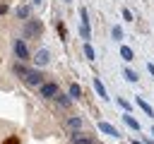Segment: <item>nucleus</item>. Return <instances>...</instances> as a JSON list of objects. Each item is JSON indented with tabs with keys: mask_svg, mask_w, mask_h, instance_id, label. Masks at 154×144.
<instances>
[{
	"mask_svg": "<svg viewBox=\"0 0 154 144\" xmlns=\"http://www.w3.org/2000/svg\"><path fill=\"white\" fill-rule=\"evenodd\" d=\"M137 103H140V108H142V110H144V113H147L149 118H154V110H152V106H149V103H147L144 98H140V96H137Z\"/></svg>",
	"mask_w": 154,
	"mask_h": 144,
	"instance_id": "obj_9",
	"label": "nucleus"
},
{
	"mask_svg": "<svg viewBox=\"0 0 154 144\" xmlns=\"http://www.w3.org/2000/svg\"><path fill=\"white\" fill-rule=\"evenodd\" d=\"M67 125H70L72 130H79V127H82V120H79V118H70V120H67Z\"/></svg>",
	"mask_w": 154,
	"mask_h": 144,
	"instance_id": "obj_14",
	"label": "nucleus"
},
{
	"mask_svg": "<svg viewBox=\"0 0 154 144\" xmlns=\"http://www.w3.org/2000/svg\"><path fill=\"white\" fill-rule=\"evenodd\" d=\"M65 2H70V0H65Z\"/></svg>",
	"mask_w": 154,
	"mask_h": 144,
	"instance_id": "obj_26",
	"label": "nucleus"
},
{
	"mask_svg": "<svg viewBox=\"0 0 154 144\" xmlns=\"http://www.w3.org/2000/svg\"><path fill=\"white\" fill-rule=\"evenodd\" d=\"M123 120H125V125H128V127H132L135 132L140 130V122H137V120H135V118H132L130 113H125V115H123Z\"/></svg>",
	"mask_w": 154,
	"mask_h": 144,
	"instance_id": "obj_8",
	"label": "nucleus"
},
{
	"mask_svg": "<svg viewBox=\"0 0 154 144\" xmlns=\"http://www.w3.org/2000/svg\"><path fill=\"white\" fill-rule=\"evenodd\" d=\"M24 82L31 84V86H41V84H43V74H41L38 70H26V72H24Z\"/></svg>",
	"mask_w": 154,
	"mask_h": 144,
	"instance_id": "obj_1",
	"label": "nucleus"
},
{
	"mask_svg": "<svg viewBox=\"0 0 154 144\" xmlns=\"http://www.w3.org/2000/svg\"><path fill=\"white\" fill-rule=\"evenodd\" d=\"M123 77H125L128 82H137V72H132L130 67H125V70H123Z\"/></svg>",
	"mask_w": 154,
	"mask_h": 144,
	"instance_id": "obj_10",
	"label": "nucleus"
},
{
	"mask_svg": "<svg viewBox=\"0 0 154 144\" xmlns=\"http://www.w3.org/2000/svg\"><path fill=\"white\" fill-rule=\"evenodd\" d=\"M36 31H41V24H36V22H29V26H26V34H36Z\"/></svg>",
	"mask_w": 154,
	"mask_h": 144,
	"instance_id": "obj_12",
	"label": "nucleus"
},
{
	"mask_svg": "<svg viewBox=\"0 0 154 144\" xmlns=\"http://www.w3.org/2000/svg\"><path fill=\"white\" fill-rule=\"evenodd\" d=\"M79 36H82V38H89V36H91V34H89V24H82V26H79Z\"/></svg>",
	"mask_w": 154,
	"mask_h": 144,
	"instance_id": "obj_15",
	"label": "nucleus"
},
{
	"mask_svg": "<svg viewBox=\"0 0 154 144\" xmlns=\"http://www.w3.org/2000/svg\"><path fill=\"white\" fill-rule=\"evenodd\" d=\"M94 89H96V94H99L101 98H108V94H106V86H103V82H101L99 77H94Z\"/></svg>",
	"mask_w": 154,
	"mask_h": 144,
	"instance_id": "obj_7",
	"label": "nucleus"
},
{
	"mask_svg": "<svg viewBox=\"0 0 154 144\" xmlns=\"http://www.w3.org/2000/svg\"><path fill=\"white\" fill-rule=\"evenodd\" d=\"M111 36H113L116 41H120V38H123V29H120V26H113V31H111Z\"/></svg>",
	"mask_w": 154,
	"mask_h": 144,
	"instance_id": "obj_16",
	"label": "nucleus"
},
{
	"mask_svg": "<svg viewBox=\"0 0 154 144\" xmlns=\"http://www.w3.org/2000/svg\"><path fill=\"white\" fill-rule=\"evenodd\" d=\"M84 55H87V58H89V60H94V58H96V53H94V48H91V46H89V43H87V46H84Z\"/></svg>",
	"mask_w": 154,
	"mask_h": 144,
	"instance_id": "obj_17",
	"label": "nucleus"
},
{
	"mask_svg": "<svg viewBox=\"0 0 154 144\" xmlns=\"http://www.w3.org/2000/svg\"><path fill=\"white\" fill-rule=\"evenodd\" d=\"M17 17L26 19V17H29V7H17Z\"/></svg>",
	"mask_w": 154,
	"mask_h": 144,
	"instance_id": "obj_18",
	"label": "nucleus"
},
{
	"mask_svg": "<svg viewBox=\"0 0 154 144\" xmlns=\"http://www.w3.org/2000/svg\"><path fill=\"white\" fill-rule=\"evenodd\" d=\"M149 134H154V127H152V132H149Z\"/></svg>",
	"mask_w": 154,
	"mask_h": 144,
	"instance_id": "obj_24",
	"label": "nucleus"
},
{
	"mask_svg": "<svg viewBox=\"0 0 154 144\" xmlns=\"http://www.w3.org/2000/svg\"><path fill=\"white\" fill-rule=\"evenodd\" d=\"M123 19H125V22H135V17H132L130 10H123Z\"/></svg>",
	"mask_w": 154,
	"mask_h": 144,
	"instance_id": "obj_19",
	"label": "nucleus"
},
{
	"mask_svg": "<svg viewBox=\"0 0 154 144\" xmlns=\"http://www.w3.org/2000/svg\"><path fill=\"white\" fill-rule=\"evenodd\" d=\"M132 144H142V142H135V139H132Z\"/></svg>",
	"mask_w": 154,
	"mask_h": 144,
	"instance_id": "obj_23",
	"label": "nucleus"
},
{
	"mask_svg": "<svg viewBox=\"0 0 154 144\" xmlns=\"http://www.w3.org/2000/svg\"><path fill=\"white\" fill-rule=\"evenodd\" d=\"M120 58H123L125 62L135 60V53H132V48H130V46H120Z\"/></svg>",
	"mask_w": 154,
	"mask_h": 144,
	"instance_id": "obj_6",
	"label": "nucleus"
},
{
	"mask_svg": "<svg viewBox=\"0 0 154 144\" xmlns=\"http://www.w3.org/2000/svg\"><path fill=\"white\" fill-rule=\"evenodd\" d=\"M142 144H154V142H149V139H147V142H142Z\"/></svg>",
	"mask_w": 154,
	"mask_h": 144,
	"instance_id": "obj_22",
	"label": "nucleus"
},
{
	"mask_svg": "<svg viewBox=\"0 0 154 144\" xmlns=\"http://www.w3.org/2000/svg\"><path fill=\"white\" fill-rule=\"evenodd\" d=\"M48 60H51V55H48V50H46V48H41V50H36V55H34V62H36L38 67H41V65H46Z\"/></svg>",
	"mask_w": 154,
	"mask_h": 144,
	"instance_id": "obj_4",
	"label": "nucleus"
},
{
	"mask_svg": "<svg viewBox=\"0 0 154 144\" xmlns=\"http://www.w3.org/2000/svg\"><path fill=\"white\" fill-rule=\"evenodd\" d=\"M34 2H41V0H34Z\"/></svg>",
	"mask_w": 154,
	"mask_h": 144,
	"instance_id": "obj_25",
	"label": "nucleus"
},
{
	"mask_svg": "<svg viewBox=\"0 0 154 144\" xmlns=\"http://www.w3.org/2000/svg\"><path fill=\"white\" fill-rule=\"evenodd\" d=\"M118 103H120V106H123V108H125V110H130V103H128V101H125V98H118Z\"/></svg>",
	"mask_w": 154,
	"mask_h": 144,
	"instance_id": "obj_20",
	"label": "nucleus"
},
{
	"mask_svg": "<svg viewBox=\"0 0 154 144\" xmlns=\"http://www.w3.org/2000/svg\"><path fill=\"white\" fill-rule=\"evenodd\" d=\"M14 53H17L19 60H26V58H29V50H26L24 41H17V43H14Z\"/></svg>",
	"mask_w": 154,
	"mask_h": 144,
	"instance_id": "obj_5",
	"label": "nucleus"
},
{
	"mask_svg": "<svg viewBox=\"0 0 154 144\" xmlns=\"http://www.w3.org/2000/svg\"><path fill=\"white\" fill-rule=\"evenodd\" d=\"M147 70H149V72H152V77H154V65H152V62L147 65Z\"/></svg>",
	"mask_w": 154,
	"mask_h": 144,
	"instance_id": "obj_21",
	"label": "nucleus"
},
{
	"mask_svg": "<svg viewBox=\"0 0 154 144\" xmlns=\"http://www.w3.org/2000/svg\"><path fill=\"white\" fill-rule=\"evenodd\" d=\"M41 96H43V98H55V96H58V84L43 82V84H41Z\"/></svg>",
	"mask_w": 154,
	"mask_h": 144,
	"instance_id": "obj_2",
	"label": "nucleus"
},
{
	"mask_svg": "<svg viewBox=\"0 0 154 144\" xmlns=\"http://www.w3.org/2000/svg\"><path fill=\"white\" fill-rule=\"evenodd\" d=\"M70 96H72V98H79V96H82V89H79L77 84H72V86H70Z\"/></svg>",
	"mask_w": 154,
	"mask_h": 144,
	"instance_id": "obj_13",
	"label": "nucleus"
},
{
	"mask_svg": "<svg viewBox=\"0 0 154 144\" xmlns=\"http://www.w3.org/2000/svg\"><path fill=\"white\" fill-rule=\"evenodd\" d=\"M72 144H94V139L91 137H75Z\"/></svg>",
	"mask_w": 154,
	"mask_h": 144,
	"instance_id": "obj_11",
	"label": "nucleus"
},
{
	"mask_svg": "<svg viewBox=\"0 0 154 144\" xmlns=\"http://www.w3.org/2000/svg\"><path fill=\"white\" fill-rule=\"evenodd\" d=\"M99 130H101L103 134H108V137H116V139L120 137V132H118V130H116L111 122H106V120H101V122H99Z\"/></svg>",
	"mask_w": 154,
	"mask_h": 144,
	"instance_id": "obj_3",
	"label": "nucleus"
}]
</instances>
